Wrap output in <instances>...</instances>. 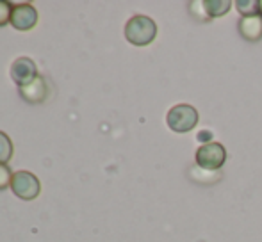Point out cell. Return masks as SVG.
<instances>
[{"mask_svg":"<svg viewBox=\"0 0 262 242\" xmlns=\"http://www.w3.org/2000/svg\"><path fill=\"white\" fill-rule=\"evenodd\" d=\"M38 23V11L31 4H14L11 14V25L16 31H31Z\"/></svg>","mask_w":262,"mask_h":242,"instance_id":"obj_6","label":"cell"},{"mask_svg":"<svg viewBox=\"0 0 262 242\" xmlns=\"http://www.w3.org/2000/svg\"><path fill=\"white\" fill-rule=\"evenodd\" d=\"M14 4L7 2V0H0V27L11 23V14H13Z\"/></svg>","mask_w":262,"mask_h":242,"instance_id":"obj_12","label":"cell"},{"mask_svg":"<svg viewBox=\"0 0 262 242\" xmlns=\"http://www.w3.org/2000/svg\"><path fill=\"white\" fill-rule=\"evenodd\" d=\"M239 32L243 34L245 39L250 41H257L262 38V16L260 14H253V16H243L239 21Z\"/></svg>","mask_w":262,"mask_h":242,"instance_id":"obj_8","label":"cell"},{"mask_svg":"<svg viewBox=\"0 0 262 242\" xmlns=\"http://www.w3.org/2000/svg\"><path fill=\"white\" fill-rule=\"evenodd\" d=\"M230 6H232V4L227 2V0H220V2L207 0V2H204V7H205V11H207L209 16H223Z\"/></svg>","mask_w":262,"mask_h":242,"instance_id":"obj_10","label":"cell"},{"mask_svg":"<svg viewBox=\"0 0 262 242\" xmlns=\"http://www.w3.org/2000/svg\"><path fill=\"white\" fill-rule=\"evenodd\" d=\"M11 180H13V173H11L9 166L0 164V190L7 189L11 185Z\"/></svg>","mask_w":262,"mask_h":242,"instance_id":"obj_13","label":"cell"},{"mask_svg":"<svg viewBox=\"0 0 262 242\" xmlns=\"http://www.w3.org/2000/svg\"><path fill=\"white\" fill-rule=\"evenodd\" d=\"M227 152L220 142H207L196 152V162L204 170H220L225 164Z\"/></svg>","mask_w":262,"mask_h":242,"instance_id":"obj_4","label":"cell"},{"mask_svg":"<svg viewBox=\"0 0 262 242\" xmlns=\"http://www.w3.org/2000/svg\"><path fill=\"white\" fill-rule=\"evenodd\" d=\"M166 121H168V127L171 128L173 132L184 134V132H189L196 127L198 112L193 105L180 104V105H175V107L168 112Z\"/></svg>","mask_w":262,"mask_h":242,"instance_id":"obj_2","label":"cell"},{"mask_svg":"<svg viewBox=\"0 0 262 242\" xmlns=\"http://www.w3.org/2000/svg\"><path fill=\"white\" fill-rule=\"evenodd\" d=\"M157 36V25L152 18L143 16H132L128 20V23L125 25V38L128 39V43L136 46H146L156 39Z\"/></svg>","mask_w":262,"mask_h":242,"instance_id":"obj_1","label":"cell"},{"mask_svg":"<svg viewBox=\"0 0 262 242\" xmlns=\"http://www.w3.org/2000/svg\"><path fill=\"white\" fill-rule=\"evenodd\" d=\"M38 66L29 57H18L16 61L11 64V79L14 80L18 87H25L32 84L38 79Z\"/></svg>","mask_w":262,"mask_h":242,"instance_id":"obj_5","label":"cell"},{"mask_svg":"<svg viewBox=\"0 0 262 242\" xmlns=\"http://www.w3.org/2000/svg\"><path fill=\"white\" fill-rule=\"evenodd\" d=\"M259 11H260V13H262V0H260V2H259Z\"/></svg>","mask_w":262,"mask_h":242,"instance_id":"obj_14","label":"cell"},{"mask_svg":"<svg viewBox=\"0 0 262 242\" xmlns=\"http://www.w3.org/2000/svg\"><path fill=\"white\" fill-rule=\"evenodd\" d=\"M18 94L21 96V100H25L27 104H41V102L47 100L49 96V84H47L45 77L39 75L38 79L34 80L32 84L25 87H18Z\"/></svg>","mask_w":262,"mask_h":242,"instance_id":"obj_7","label":"cell"},{"mask_svg":"<svg viewBox=\"0 0 262 242\" xmlns=\"http://www.w3.org/2000/svg\"><path fill=\"white\" fill-rule=\"evenodd\" d=\"M11 189L20 200L31 201L39 196L41 192V183H39L38 177L29 171H16L13 173V180H11Z\"/></svg>","mask_w":262,"mask_h":242,"instance_id":"obj_3","label":"cell"},{"mask_svg":"<svg viewBox=\"0 0 262 242\" xmlns=\"http://www.w3.org/2000/svg\"><path fill=\"white\" fill-rule=\"evenodd\" d=\"M235 6L239 7V11H241L243 16H253V14L259 13V2H255V0H239Z\"/></svg>","mask_w":262,"mask_h":242,"instance_id":"obj_11","label":"cell"},{"mask_svg":"<svg viewBox=\"0 0 262 242\" xmlns=\"http://www.w3.org/2000/svg\"><path fill=\"white\" fill-rule=\"evenodd\" d=\"M14 153V146L11 142V137L6 132L0 130V164H7Z\"/></svg>","mask_w":262,"mask_h":242,"instance_id":"obj_9","label":"cell"}]
</instances>
